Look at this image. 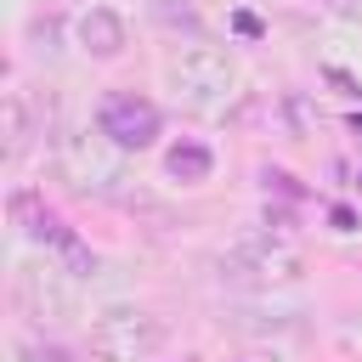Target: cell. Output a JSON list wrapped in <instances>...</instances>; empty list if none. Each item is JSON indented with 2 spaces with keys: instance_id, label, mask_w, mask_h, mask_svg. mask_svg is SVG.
Masks as SVG:
<instances>
[{
  "instance_id": "13",
  "label": "cell",
  "mask_w": 362,
  "mask_h": 362,
  "mask_svg": "<svg viewBox=\"0 0 362 362\" xmlns=\"http://www.w3.org/2000/svg\"><path fill=\"white\" fill-rule=\"evenodd\" d=\"M328 6H334L339 17H362V0H328Z\"/></svg>"
},
{
  "instance_id": "8",
  "label": "cell",
  "mask_w": 362,
  "mask_h": 362,
  "mask_svg": "<svg viewBox=\"0 0 362 362\" xmlns=\"http://www.w3.org/2000/svg\"><path fill=\"white\" fill-rule=\"evenodd\" d=\"M164 170H170V181H181V187H198V181H209V170H215V153H209L204 141H175V147L164 153Z\"/></svg>"
},
{
  "instance_id": "2",
  "label": "cell",
  "mask_w": 362,
  "mask_h": 362,
  "mask_svg": "<svg viewBox=\"0 0 362 362\" xmlns=\"http://www.w3.org/2000/svg\"><path fill=\"white\" fill-rule=\"evenodd\" d=\"M300 277H305V260L283 238H266V232H243L221 255V283H238V288H288Z\"/></svg>"
},
{
  "instance_id": "1",
  "label": "cell",
  "mask_w": 362,
  "mask_h": 362,
  "mask_svg": "<svg viewBox=\"0 0 362 362\" xmlns=\"http://www.w3.org/2000/svg\"><path fill=\"white\" fill-rule=\"evenodd\" d=\"M51 153H57V170L74 192H85V198H119L124 192V158L102 130L90 136V124H57Z\"/></svg>"
},
{
  "instance_id": "12",
  "label": "cell",
  "mask_w": 362,
  "mask_h": 362,
  "mask_svg": "<svg viewBox=\"0 0 362 362\" xmlns=\"http://www.w3.org/2000/svg\"><path fill=\"white\" fill-rule=\"evenodd\" d=\"M28 40H34V51H40V57H57V23H51V17H45V23H34V28H28Z\"/></svg>"
},
{
  "instance_id": "4",
  "label": "cell",
  "mask_w": 362,
  "mask_h": 362,
  "mask_svg": "<svg viewBox=\"0 0 362 362\" xmlns=\"http://www.w3.org/2000/svg\"><path fill=\"white\" fill-rule=\"evenodd\" d=\"M170 85H175L181 102L215 107V102L238 85V68H232V57L215 51V45H181V51L170 57Z\"/></svg>"
},
{
  "instance_id": "9",
  "label": "cell",
  "mask_w": 362,
  "mask_h": 362,
  "mask_svg": "<svg viewBox=\"0 0 362 362\" xmlns=\"http://www.w3.org/2000/svg\"><path fill=\"white\" fill-rule=\"evenodd\" d=\"M34 141V113H28V90L6 96V158H23Z\"/></svg>"
},
{
  "instance_id": "3",
  "label": "cell",
  "mask_w": 362,
  "mask_h": 362,
  "mask_svg": "<svg viewBox=\"0 0 362 362\" xmlns=\"http://www.w3.org/2000/svg\"><path fill=\"white\" fill-rule=\"evenodd\" d=\"M90 345L107 356V362H147L158 345H164V322L141 305H107L96 322H90Z\"/></svg>"
},
{
  "instance_id": "6",
  "label": "cell",
  "mask_w": 362,
  "mask_h": 362,
  "mask_svg": "<svg viewBox=\"0 0 362 362\" xmlns=\"http://www.w3.org/2000/svg\"><path fill=\"white\" fill-rule=\"evenodd\" d=\"M158 107L147 102V96H136V90H113V96H102V107H96V130L113 141V147H153L158 141Z\"/></svg>"
},
{
  "instance_id": "11",
  "label": "cell",
  "mask_w": 362,
  "mask_h": 362,
  "mask_svg": "<svg viewBox=\"0 0 362 362\" xmlns=\"http://www.w3.org/2000/svg\"><path fill=\"white\" fill-rule=\"evenodd\" d=\"M158 17H164L170 28H198V11H192V6H170V0H158Z\"/></svg>"
},
{
  "instance_id": "5",
  "label": "cell",
  "mask_w": 362,
  "mask_h": 362,
  "mask_svg": "<svg viewBox=\"0 0 362 362\" xmlns=\"http://www.w3.org/2000/svg\"><path fill=\"white\" fill-rule=\"evenodd\" d=\"M17 305H23V317L28 322H68L74 317V305H79V294H74V277L62 272V260H34V266H23L17 272Z\"/></svg>"
},
{
  "instance_id": "7",
  "label": "cell",
  "mask_w": 362,
  "mask_h": 362,
  "mask_svg": "<svg viewBox=\"0 0 362 362\" xmlns=\"http://www.w3.org/2000/svg\"><path fill=\"white\" fill-rule=\"evenodd\" d=\"M74 34H79V51L85 57H119L124 51V17L113 11V6H85L79 17H74Z\"/></svg>"
},
{
  "instance_id": "10",
  "label": "cell",
  "mask_w": 362,
  "mask_h": 362,
  "mask_svg": "<svg viewBox=\"0 0 362 362\" xmlns=\"http://www.w3.org/2000/svg\"><path fill=\"white\" fill-rule=\"evenodd\" d=\"M57 255H62V272H68V277H90V272H96V255H90L74 232H62V238H57Z\"/></svg>"
}]
</instances>
